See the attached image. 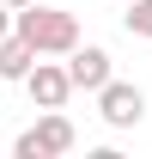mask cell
Instances as JSON below:
<instances>
[{
	"mask_svg": "<svg viewBox=\"0 0 152 159\" xmlns=\"http://www.w3.org/2000/svg\"><path fill=\"white\" fill-rule=\"evenodd\" d=\"M19 37L37 43V55H73L79 49V19L61 12V6L31 0V6H19Z\"/></svg>",
	"mask_w": 152,
	"mask_h": 159,
	"instance_id": "obj_1",
	"label": "cell"
},
{
	"mask_svg": "<svg viewBox=\"0 0 152 159\" xmlns=\"http://www.w3.org/2000/svg\"><path fill=\"white\" fill-rule=\"evenodd\" d=\"M67 147H73V122L61 116V110H43V122L24 129L12 153H19V159H55V153H67Z\"/></svg>",
	"mask_w": 152,
	"mask_h": 159,
	"instance_id": "obj_2",
	"label": "cell"
},
{
	"mask_svg": "<svg viewBox=\"0 0 152 159\" xmlns=\"http://www.w3.org/2000/svg\"><path fill=\"white\" fill-rule=\"evenodd\" d=\"M24 86H31V98H37L43 110H61V104L79 92V86H73V74H67V67H55V61H37Z\"/></svg>",
	"mask_w": 152,
	"mask_h": 159,
	"instance_id": "obj_3",
	"label": "cell"
},
{
	"mask_svg": "<svg viewBox=\"0 0 152 159\" xmlns=\"http://www.w3.org/2000/svg\"><path fill=\"white\" fill-rule=\"evenodd\" d=\"M67 74H73L79 92H103V86H110V49H97V43L73 49V55H67Z\"/></svg>",
	"mask_w": 152,
	"mask_h": 159,
	"instance_id": "obj_4",
	"label": "cell"
},
{
	"mask_svg": "<svg viewBox=\"0 0 152 159\" xmlns=\"http://www.w3.org/2000/svg\"><path fill=\"white\" fill-rule=\"evenodd\" d=\"M97 110H103V122H116V129H128V122H140L146 98H140V86H122V80H110V86L97 92Z\"/></svg>",
	"mask_w": 152,
	"mask_h": 159,
	"instance_id": "obj_5",
	"label": "cell"
},
{
	"mask_svg": "<svg viewBox=\"0 0 152 159\" xmlns=\"http://www.w3.org/2000/svg\"><path fill=\"white\" fill-rule=\"evenodd\" d=\"M31 67H37V43L31 37H0V80H31Z\"/></svg>",
	"mask_w": 152,
	"mask_h": 159,
	"instance_id": "obj_6",
	"label": "cell"
},
{
	"mask_svg": "<svg viewBox=\"0 0 152 159\" xmlns=\"http://www.w3.org/2000/svg\"><path fill=\"white\" fill-rule=\"evenodd\" d=\"M128 31L152 43V0H128Z\"/></svg>",
	"mask_w": 152,
	"mask_h": 159,
	"instance_id": "obj_7",
	"label": "cell"
},
{
	"mask_svg": "<svg viewBox=\"0 0 152 159\" xmlns=\"http://www.w3.org/2000/svg\"><path fill=\"white\" fill-rule=\"evenodd\" d=\"M12 31H19V6H12V0H0V37H12Z\"/></svg>",
	"mask_w": 152,
	"mask_h": 159,
	"instance_id": "obj_8",
	"label": "cell"
},
{
	"mask_svg": "<svg viewBox=\"0 0 152 159\" xmlns=\"http://www.w3.org/2000/svg\"><path fill=\"white\" fill-rule=\"evenodd\" d=\"M12 6H31V0H12Z\"/></svg>",
	"mask_w": 152,
	"mask_h": 159,
	"instance_id": "obj_9",
	"label": "cell"
}]
</instances>
